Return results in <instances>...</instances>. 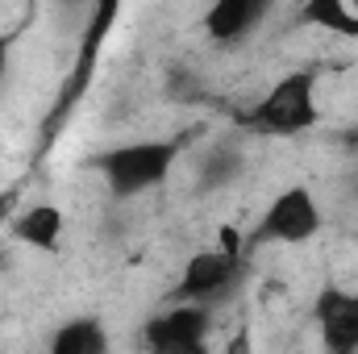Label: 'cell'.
Instances as JSON below:
<instances>
[{
    "label": "cell",
    "mask_w": 358,
    "mask_h": 354,
    "mask_svg": "<svg viewBox=\"0 0 358 354\" xmlns=\"http://www.w3.org/2000/svg\"><path fill=\"white\" fill-rule=\"evenodd\" d=\"M317 121H321V108H317V71L313 67L279 76L259 96V104L250 113H242V125H250L263 138H296V134L313 129Z\"/></svg>",
    "instance_id": "obj_1"
},
{
    "label": "cell",
    "mask_w": 358,
    "mask_h": 354,
    "mask_svg": "<svg viewBox=\"0 0 358 354\" xmlns=\"http://www.w3.org/2000/svg\"><path fill=\"white\" fill-rule=\"evenodd\" d=\"M179 142L167 138H146V142H125V146H113L96 159V171L104 176L108 192L129 200L138 192H150L159 183H167V176L176 171L179 163Z\"/></svg>",
    "instance_id": "obj_2"
},
{
    "label": "cell",
    "mask_w": 358,
    "mask_h": 354,
    "mask_svg": "<svg viewBox=\"0 0 358 354\" xmlns=\"http://www.w3.org/2000/svg\"><path fill=\"white\" fill-rule=\"evenodd\" d=\"M242 255H246V238H242L234 225H225L217 246L196 250V255L183 263L176 296L187 300V304L213 309V300H221V296H229V292L238 288V279H242Z\"/></svg>",
    "instance_id": "obj_3"
},
{
    "label": "cell",
    "mask_w": 358,
    "mask_h": 354,
    "mask_svg": "<svg viewBox=\"0 0 358 354\" xmlns=\"http://www.w3.org/2000/svg\"><path fill=\"white\" fill-rule=\"evenodd\" d=\"M321 234V204L313 196V187L292 183L283 192L271 196V204L263 208L250 246H304Z\"/></svg>",
    "instance_id": "obj_4"
},
{
    "label": "cell",
    "mask_w": 358,
    "mask_h": 354,
    "mask_svg": "<svg viewBox=\"0 0 358 354\" xmlns=\"http://www.w3.org/2000/svg\"><path fill=\"white\" fill-rule=\"evenodd\" d=\"M208 334H213V313L204 304L179 300L146 325V346H150V354H183L204 346Z\"/></svg>",
    "instance_id": "obj_5"
},
{
    "label": "cell",
    "mask_w": 358,
    "mask_h": 354,
    "mask_svg": "<svg viewBox=\"0 0 358 354\" xmlns=\"http://www.w3.org/2000/svg\"><path fill=\"white\" fill-rule=\"evenodd\" d=\"M313 317H317L325 354H358V292L325 283L313 300Z\"/></svg>",
    "instance_id": "obj_6"
},
{
    "label": "cell",
    "mask_w": 358,
    "mask_h": 354,
    "mask_svg": "<svg viewBox=\"0 0 358 354\" xmlns=\"http://www.w3.org/2000/svg\"><path fill=\"white\" fill-rule=\"evenodd\" d=\"M263 17H267V4L263 0H217L204 13V34L217 46H238V42H246L259 29Z\"/></svg>",
    "instance_id": "obj_7"
},
{
    "label": "cell",
    "mask_w": 358,
    "mask_h": 354,
    "mask_svg": "<svg viewBox=\"0 0 358 354\" xmlns=\"http://www.w3.org/2000/svg\"><path fill=\"white\" fill-rule=\"evenodd\" d=\"M63 208L59 204H29V208H21L17 217H13V242H21V246H29V250H42V255H55L59 250V242H63Z\"/></svg>",
    "instance_id": "obj_8"
},
{
    "label": "cell",
    "mask_w": 358,
    "mask_h": 354,
    "mask_svg": "<svg viewBox=\"0 0 358 354\" xmlns=\"http://www.w3.org/2000/svg\"><path fill=\"white\" fill-rule=\"evenodd\" d=\"M108 330L100 317H71L50 334V354H108Z\"/></svg>",
    "instance_id": "obj_9"
},
{
    "label": "cell",
    "mask_w": 358,
    "mask_h": 354,
    "mask_svg": "<svg viewBox=\"0 0 358 354\" xmlns=\"http://www.w3.org/2000/svg\"><path fill=\"white\" fill-rule=\"evenodd\" d=\"M300 25L358 38V13L350 0H308V4H300Z\"/></svg>",
    "instance_id": "obj_10"
},
{
    "label": "cell",
    "mask_w": 358,
    "mask_h": 354,
    "mask_svg": "<svg viewBox=\"0 0 358 354\" xmlns=\"http://www.w3.org/2000/svg\"><path fill=\"white\" fill-rule=\"evenodd\" d=\"M238 176H242V155L234 146H217L204 159V167H200V187H225L229 179H238Z\"/></svg>",
    "instance_id": "obj_11"
},
{
    "label": "cell",
    "mask_w": 358,
    "mask_h": 354,
    "mask_svg": "<svg viewBox=\"0 0 358 354\" xmlns=\"http://www.w3.org/2000/svg\"><path fill=\"white\" fill-rule=\"evenodd\" d=\"M17 187H0V225H13V217H17Z\"/></svg>",
    "instance_id": "obj_12"
},
{
    "label": "cell",
    "mask_w": 358,
    "mask_h": 354,
    "mask_svg": "<svg viewBox=\"0 0 358 354\" xmlns=\"http://www.w3.org/2000/svg\"><path fill=\"white\" fill-rule=\"evenodd\" d=\"M8 50H13V34H0V80H4V67H8Z\"/></svg>",
    "instance_id": "obj_13"
},
{
    "label": "cell",
    "mask_w": 358,
    "mask_h": 354,
    "mask_svg": "<svg viewBox=\"0 0 358 354\" xmlns=\"http://www.w3.org/2000/svg\"><path fill=\"white\" fill-rule=\"evenodd\" d=\"M229 354H250V334H238L234 346H229Z\"/></svg>",
    "instance_id": "obj_14"
},
{
    "label": "cell",
    "mask_w": 358,
    "mask_h": 354,
    "mask_svg": "<svg viewBox=\"0 0 358 354\" xmlns=\"http://www.w3.org/2000/svg\"><path fill=\"white\" fill-rule=\"evenodd\" d=\"M183 354H213L208 346H196V351H183Z\"/></svg>",
    "instance_id": "obj_15"
},
{
    "label": "cell",
    "mask_w": 358,
    "mask_h": 354,
    "mask_svg": "<svg viewBox=\"0 0 358 354\" xmlns=\"http://www.w3.org/2000/svg\"><path fill=\"white\" fill-rule=\"evenodd\" d=\"M350 142H355V146H358V125H355V129H350Z\"/></svg>",
    "instance_id": "obj_16"
}]
</instances>
